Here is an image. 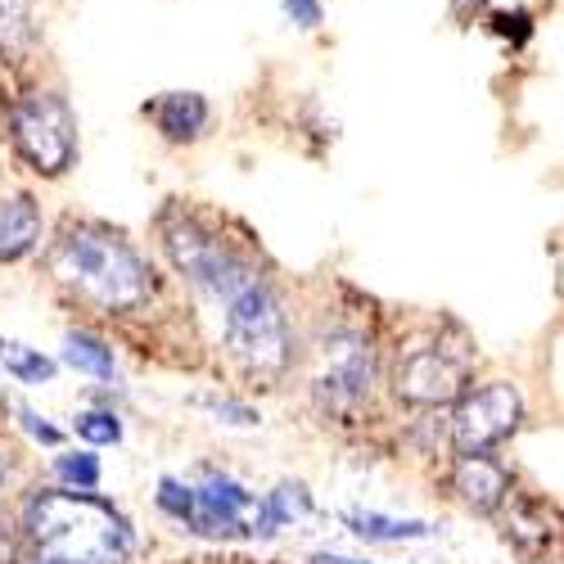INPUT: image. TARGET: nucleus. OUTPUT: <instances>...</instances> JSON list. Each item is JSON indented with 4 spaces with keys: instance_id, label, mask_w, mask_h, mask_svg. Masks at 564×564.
I'll use <instances>...</instances> for the list:
<instances>
[{
    "instance_id": "423d86ee",
    "label": "nucleus",
    "mask_w": 564,
    "mask_h": 564,
    "mask_svg": "<svg viewBox=\"0 0 564 564\" xmlns=\"http://www.w3.org/2000/svg\"><path fill=\"white\" fill-rule=\"evenodd\" d=\"M6 135L14 154L45 181H59L77 163V113L64 90H28L6 113Z\"/></svg>"
},
{
    "instance_id": "f257e3e1",
    "label": "nucleus",
    "mask_w": 564,
    "mask_h": 564,
    "mask_svg": "<svg viewBox=\"0 0 564 564\" xmlns=\"http://www.w3.org/2000/svg\"><path fill=\"white\" fill-rule=\"evenodd\" d=\"M51 285L82 312L96 316H150L163 299V275L127 230L90 217H64L45 249Z\"/></svg>"
},
{
    "instance_id": "7ed1b4c3",
    "label": "nucleus",
    "mask_w": 564,
    "mask_h": 564,
    "mask_svg": "<svg viewBox=\"0 0 564 564\" xmlns=\"http://www.w3.org/2000/svg\"><path fill=\"white\" fill-rule=\"evenodd\" d=\"M213 312L221 316V352L245 384L280 389L290 380V370H299L303 339H299L290 299L275 285L271 271L253 275L249 285L221 299Z\"/></svg>"
},
{
    "instance_id": "b1692460",
    "label": "nucleus",
    "mask_w": 564,
    "mask_h": 564,
    "mask_svg": "<svg viewBox=\"0 0 564 564\" xmlns=\"http://www.w3.org/2000/svg\"><path fill=\"white\" fill-rule=\"evenodd\" d=\"M10 475H14V456L6 447V434H0V497H6V488H10Z\"/></svg>"
},
{
    "instance_id": "6ab92c4d",
    "label": "nucleus",
    "mask_w": 564,
    "mask_h": 564,
    "mask_svg": "<svg viewBox=\"0 0 564 564\" xmlns=\"http://www.w3.org/2000/svg\"><path fill=\"white\" fill-rule=\"evenodd\" d=\"M154 501H159V510L167 514L172 524H181V529L191 524V501H195V497H191V479L163 475V479H159V497H154Z\"/></svg>"
},
{
    "instance_id": "2eb2a0df",
    "label": "nucleus",
    "mask_w": 564,
    "mask_h": 564,
    "mask_svg": "<svg viewBox=\"0 0 564 564\" xmlns=\"http://www.w3.org/2000/svg\"><path fill=\"white\" fill-rule=\"evenodd\" d=\"M0 370L10 375L19 384H51L55 380V361L45 357L41 348H28V344H6L0 339Z\"/></svg>"
},
{
    "instance_id": "412c9836",
    "label": "nucleus",
    "mask_w": 564,
    "mask_h": 564,
    "mask_svg": "<svg viewBox=\"0 0 564 564\" xmlns=\"http://www.w3.org/2000/svg\"><path fill=\"white\" fill-rule=\"evenodd\" d=\"M10 411L19 415V430H23L32 443H41V447H59V443H64V430H59V425H51V420H45V415H36L32 406L10 402Z\"/></svg>"
},
{
    "instance_id": "39448f33",
    "label": "nucleus",
    "mask_w": 564,
    "mask_h": 564,
    "mask_svg": "<svg viewBox=\"0 0 564 564\" xmlns=\"http://www.w3.org/2000/svg\"><path fill=\"white\" fill-rule=\"evenodd\" d=\"M307 393L312 406L335 420V425H366V411L375 402L384 384V361L380 348H375V335L366 325L339 321V325H325L321 339L307 348Z\"/></svg>"
},
{
    "instance_id": "4468645a",
    "label": "nucleus",
    "mask_w": 564,
    "mask_h": 564,
    "mask_svg": "<svg viewBox=\"0 0 564 564\" xmlns=\"http://www.w3.org/2000/svg\"><path fill=\"white\" fill-rule=\"evenodd\" d=\"M64 361L73 370L90 375V380H100V384H113V375H118L113 344L100 339V335H90V330H68L64 335Z\"/></svg>"
},
{
    "instance_id": "393cba45",
    "label": "nucleus",
    "mask_w": 564,
    "mask_h": 564,
    "mask_svg": "<svg viewBox=\"0 0 564 564\" xmlns=\"http://www.w3.org/2000/svg\"><path fill=\"white\" fill-rule=\"evenodd\" d=\"M488 6V0H452V10H456V19H465V14H479Z\"/></svg>"
},
{
    "instance_id": "dca6fc26",
    "label": "nucleus",
    "mask_w": 564,
    "mask_h": 564,
    "mask_svg": "<svg viewBox=\"0 0 564 564\" xmlns=\"http://www.w3.org/2000/svg\"><path fill=\"white\" fill-rule=\"evenodd\" d=\"M55 479H59V488H73V492H100V479H105L100 456L96 452H64V456H55Z\"/></svg>"
},
{
    "instance_id": "a211bd4d",
    "label": "nucleus",
    "mask_w": 564,
    "mask_h": 564,
    "mask_svg": "<svg viewBox=\"0 0 564 564\" xmlns=\"http://www.w3.org/2000/svg\"><path fill=\"white\" fill-rule=\"evenodd\" d=\"M32 41V6L28 0H0V55H19Z\"/></svg>"
},
{
    "instance_id": "0eeeda50",
    "label": "nucleus",
    "mask_w": 564,
    "mask_h": 564,
    "mask_svg": "<svg viewBox=\"0 0 564 564\" xmlns=\"http://www.w3.org/2000/svg\"><path fill=\"white\" fill-rule=\"evenodd\" d=\"M447 447L452 456H479L510 443L524 425V393L510 380H479L447 406Z\"/></svg>"
},
{
    "instance_id": "6e6552de",
    "label": "nucleus",
    "mask_w": 564,
    "mask_h": 564,
    "mask_svg": "<svg viewBox=\"0 0 564 564\" xmlns=\"http://www.w3.org/2000/svg\"><path fill=\"white\" fill-rule=\"evenodd\" d=\"M191 533L226 542V538H253V514H258V492H249L240 479L221 475V469H204L191 479Z\"/></svg>"
},
{
    "instance_id": "f3484780",
    "label": "nucleus",
    "mask_w": 564,
    "mask_h": 564,
    "mask_svg": "<svg viewBox=\"0 0 564 564\" xmlns=\"http://www.w3.org/2000/svg\"><path fill=\"white\" fill-rule=\"evenodd\" d=\"M73 434H77L82 443H90V447H118V443H122V420H118V411L90 406V411H82V415L73 420Z\"/></svg>"
},
{
    "instance_id": "1a4fd4ad",
    "label": "nucleus",
    "mask_w": 564,
    "mask_h": 564,
    "mask_svg": "<svg viewBox=\"0 0 564 564\" xmlns=\"http://www.w3.org/2000/svg\"><path fill=\"white\" fill-rule=\"evenodd\" d=\"M447 488H452V497H456L469 514H484V520H492V514L506 506V497L514 492V475L506 469V460H497L492 452L452 456Z\"/></svg>"
},
{
    "instance_id": "ddd939ff",
    "label": "nucleus",
    "mask_w": 564,
    "mask_h": 564,
    "mask_svg": "<svg viewBox=\"0 0 564 564\" xmlns=\"http://www.w3.org/2000/svg\"><path fill=\"white\" fill-rule=\"evenodd\" d=\"M344 524L352 538L361 542H420V538H430L434 529L425 520H393V514H380V510H344Z\"/></svg>"
},
{
    "instance_id": "20e7f679",
    "label": "nucleus",
    "mask_w": 564,
    "mask_h": 564,
    "mask_svg": "<svg viewBox=\"0 0 564 564\" xmlns=\"http://www.w3.org/2000/svg\"><path fill=\"white\" fill-rule=\"evenodd\" d=\"M380 375L393 402L411 411H443L465 393V384H475V344L456 321L420 325L393 344Z\"/></svg>"
},
{
    "instance_id": "a878e982",
    "label": "nucleus",
    "mask_w": 564,
    "mask_h": 564,
    "mask_svg": "<svg viewBox=\"0 0 564 564\" xmlns=\"http://www.w3.org/2000/svg\"><path fill=\"white\" fill-rule=\"evenodd\" d=\"M312 564H366V560H348V555H330V551H316Z\"/></svg>"
},
{
    "instance_id": "9b49d317",
    "label": "nucleus",
    "mask_w": 564,
    "mask_h": 564,
    "mask_svg": "<svg viewBox=\"0 0 564 564\" xmlns=\"http://www.w3.org/2000/svg\"><path fill=\"white\" fill-rule=\"evenodd\" d=\"M145 118L154 122V131L172 145H195L204 140L208 122H213V105L199 96V90H163L145 105Z\"/></svg>"
},
{
    "instance_id": "9d476101",
    "label": "nucleus",
    "mask_w": 564,
    "mask_h": 564,
    "mask_svg": "<svg viewBox=\"0 0 564 564\" xmlns=\"http://www.w3.org/2000/svg\"><path fill=\"white\" fill-rule=\"evenodd\" d=\"M492 520L501 524V538L520 555H529V560L551 555L555 542H560V514H555V506H546L542 497H529V492H510L506 506L492 514Z\"/></svg>"
},
{
    "instance_id": "f8f14e48",
    "label": "nucleus",
    "mask_w": 564,
    "mask_h": 564,
    "mask_svg": "<svg viewBox=\"0 0 564 564\" xmlns=\"http://www.w3.org/2000/svg\"><path fill=\"white\" fill-rule=\"evenodd\" d=\"M45 240V217L36 195L14 191V195H0V267H14L23 258H32Z\"/></svg>"
},
{
    "instance_id": "aec40b11",
    "label": "nucleus",
    "mask_w": 564,
    "mask_h": 564,
    "mask_svg": "<svg viewBox=\"0 0 564 564\" xmlns=\"http://www.w3.org/2000/svg\"><path fill=\"white\" fill-rule=\"evenodd\" d=\"M204 411L217 415V425H230V430H258L262 425V415L253 402H240V398H204Z\"/></svg>"
},
{
    "instance_id": "4be33fe9",
    "label": "nucleus",
    "mask_w": 564,
    "mask_h": 564,
    "mask_svg": "<svg viewBox=\"0 0 564 564\" xmlns=\"http://www.w3.org/2000/svg\"><path fill=\"white\" fill-rule=\"evenodd\" d=\"M285 14H290V23H299V28H321V19H325V10H321V0H285Z\"/></svg>"
},
{
    "instance_id": "f03ea898",
    "label": "nucleus",
    "mask_w": 564,
    "mask_h": 564,
    "mask_svg": "<svg viewBox=\"0 0 564 564\" xmlns=\"http://www.w3.org/2000/svg\"><path fill=\"white\" fill-rule=\"evenodd\" d=\"M19 564H131L135 529L100 492L32 488L14 514Z\"/></svg>"
},
{
    "instance_id": "5701e85b",
    "label": "nucleus",
    "mask_w": 564,
    "mask_h": 564,
    "mask_svg": "<svg viewBox=\"0 0 564 564\" xmlns=\"http://www.w3.org/2000/svg\"><path fill=\"white\" fill-rule=\"evenodd\" d=\"M0 564H19V538H14V520L0 514Z\"/></svg>"
}]
</instances>
